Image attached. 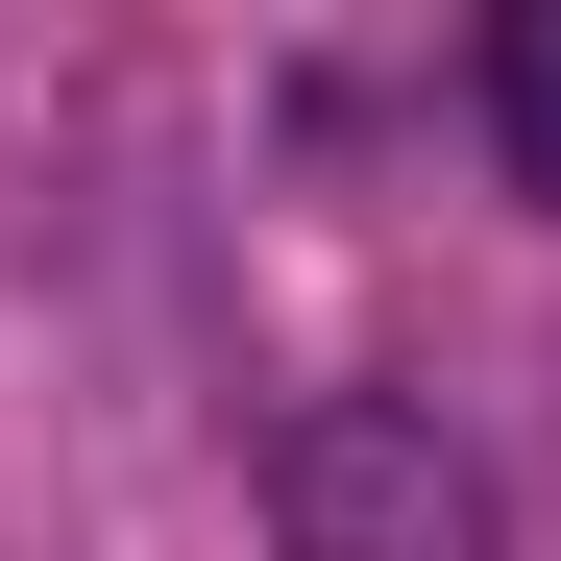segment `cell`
<instances>
[{
  "label": "cell",
  "mask_w": 561,
  "mask_h": 561,
  "mask_svg": "<svg viewBox=\"0 0 561 561\" xmlns=\"http://www.w3.org/2000/svg\"><path fill=\"white\" fill-rule=\"evenodd\" d=\"M268 561H513V513H489V463H463L439 415L318 391L294 439H268Z\"/></svg>",
  "instance_id": "1"
},
{
  "label": "cell",
  "mask_w": 561,
  "mask_h": 561,
  "mask_svg": "<svg viewBox=\"0 0 561 561\" xmlns=\"http://www.w3.org/2000/svg\"><path fill=\"white\" fill-rule=\"evenodd\" d=\"M489 147H513V196H561V0L489 25Z\"/></svg>",
  "instance_id": "2"
}]
</instances>
